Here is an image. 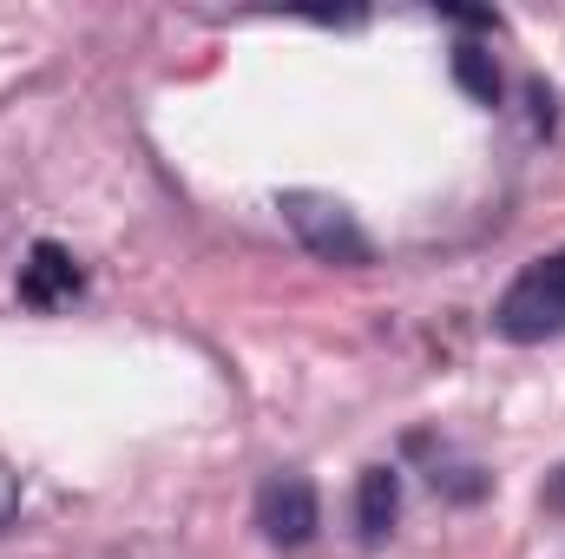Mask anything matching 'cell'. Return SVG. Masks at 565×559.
Returning a JSON list of instances; mask_svg holds the SVG:
<instances>
[{"mask_svg": "<svg viewBox=\"0 0 565 559\" xmlns=\"http://www.w3.org/2000/svg\"><path fill=\"white\" fill-rule=\"evenodd\" d=\"M13 507H20V494H13V481H7V474H0V527H7V520H13Z\"/></svg>", "mask_w": 565, "mask_h": 559, "instance_id": "7", "label": "cell"}, {"mask_svg": "<svg viewBox=\"0 0 565 559\" xmlns=\"http://www.w3.org/2000/svg\"><path fill=\"white\" fill-rule=\"evenodd\" d=\"M395 507H402L395 467H369V474H362V540H382V534L395 527Z\"/></svg>", "mask_w": 565, "mask_h": 559, "instance_id": "5", "label": "cell"}, {"mask_svg": "<svg viewBox=\"0 0 565 559\" xmlns=\"http://www.w3.org/2000/svg\"><path fill=\"white\" fill-rule=\"evenodd\" d=\"M282 218L322 264H369V238L349 218V204H335L322 191H282Z\"/></svg>", "mask_w": 565, "mask_h": 559, "instance_id": "2", "label": "cell"}, {"mask_svg": "<svg viewBox=\"0 0 565 559\" xmlns=\"http://www.w3.org/2000/svg\"><path fill=\"white\" fill-rule=\"evenodd\" d=\"M79 289V271H73V257L60 251V244H33V257L20 264V296L26 303H60V296H73Z\"/></svg>", "mask_w": 565, "mask_h": 559, "instance_id": "4", "label": "cell"}, {"mask_svg": "<svg viewBox=\"0 0 565 559\" xmlns=\"http://www.w3.org/2000/svg\"><path fill=\"white\" fill-rule=\"evenodd\" d=\"M546 507H553V514H565V467L546 481Z\"/></svg>", "mask_w": 565, "mask_h": 559, "instance_id": "8", "label": "cell"}, {"mask_svg": "<svg viewBox=\"0 0 565 559\" xmlns=\"http://www.w3.org/2000/svg\"><path fill=\"white\" fill-rule=\"evenodd\" d=\"M257 527L277 547H302L316 534V487L302 474H270L264 494H257Z\"/></svg>", "mask_w": 565, "mask_h": 559, "instance_id": "3", "label": "cell"}, {"mask_svg": "<svg viewBox=\"0 0 565 559\" xmlns=\"http://www.w3.org/2000/svg\"><path fill=\"white\" fill-rule=\"evenodd\" d=\"M493 329L507 342H546V336H559L565 329V251L526 264L520 277L507 283V296L493 309Z\"/></svg>", "mask_w": 565, "mask_h": 559, "instance_id": "1", "label": "cell"}, {"mask_svg": "<svg viewBox=\"0 0 565 559\" xmlns=\"http://www.w3.org/2000/svg\"><path fill=\"white\" fill-rule=\"evenodd\" d=\"M454 66H460V80H467V86H473V93H480V99H487V106H493V93H500V80H493V73H487V60H480V53H473V46H467V53H460V60H454Z\"/></svg>", "mask_w": 565, "mask_h": 559, "instance_id": "6", "label": "cell"}]
</instances>
